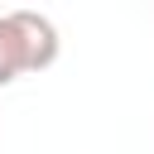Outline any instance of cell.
Here are the masks:
<instances>
[{"label":"cell","mask_w":154,"mask_h":154,"mask_svg":"<svg viewBox=\"0 0 154 154\" xmlns=\"http://www.w3.org/2000/svg\"><path fill=\"white\" fill-rule=\"evenodd\" d=\"M19 77H29V53H24L14 14H0V87H10Z\"/></svg>","instance_id":"obj_2"},{"label":"cell","mask_w":154,"mask_h":154,"mask_svg":"<svg viewBox=\"0 0 154 154\" xmlns=\"http://www.w3.org/2000/svg\"><path fill=\"white\" fill-rule=\"evenodd\" d=\"M10 14H14V24H19L24 53H29V72H48V67L58 63V48H63L58 24H53L48 14H38V10H10Z\"/></svg>","instance_id":"obj_1"}]
</instances>
